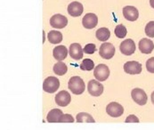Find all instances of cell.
I'll return each mask as SVG.
<instances>
[{"instance_id": "1", "label": "cell", "mask_w": 154, "mask_h": 130, "mask_svg": "<svg viewBox=\"0 0 154 130\" xmlns=\"http://www.w3.org/2000/svg\"><path fill=\"white\" fill-rule=\"evenodd\" d=\"M69 89L77 95H79L81 94L84 93L85 91V82L83 81V79L79 77V76H75L69 79Z\"/></svg>"}, {"instance_id": "2", "label": "cell", "mask_w": 154, "mask_h": 130, "mask_svg": "<svg viewBox=\"0 0 154 130\" xmlns=\"http://www.w3.org/2000/svg\"><path fill=\"white\" fill-rule=\"evenodd\" d=\"M60 87V81L55 77H48L45 79L43 83V89L45 92L53 94L56 92Z\"/></svg>"}, {"instance_id": "3", "label": "cell", "mask_w": 154, "mask_h": 130, "mask_svg": "<svg viewBox=\"0 0 154 130\" xmlns=\"http://www.w3.org/2000/svg\"><path fill=\"white\" fill-rule=\"evenodd\" d=\"M94 76L98 81H105L110 76V70L105 64H98L94 68Z\"/></svg>"}, {"instance_id": "4", "label": "cell", "mask_w": 154, "mask_h": 130, "mask_svg": "<svg viewBox=\"0 0 154 130\" xmlns=\"http://www.w3.org/2000/svg\"><path fill=\"white\" fill-rule=\"evenodd\" d=\"M99 54L102 58L110 60L115 54V47L112 44L103 43L101 45L99 49Z\"/></svg>"}, {"instance_id": "5", "label": "cell", "mask_w": 154, "mask_h": 130, "mask_svg": "<svg viewBox=\"0 0 154 130\" xmlns=\"http://www.w3.org/2000/svg\"><path fill=\"white\" fill-rule=\"evenodd\" d=\"M131 96H132L133 100L139 105H144V104H146V103L148 101L146 93L141 88L133 89L131 92Z\"/></svg>"}, {"instance_id": "6", "label": "cell", "mask_w": 154, "mask_h": 130, "mask_svg": "<svg viewBox=\"0 0 154 130\" xmlns=\"http://www.w3.org/2000/svg\"><path fill=\"white\" fill-rule=\"evenodd\" d=\"M103 86L97 81V79H92L88 82V93L92 96H100L103 93Z\"/></svg>"}, {"instance_id": "7", "label": "cell", "mask_w": 154, "mask_h": 130, "mask_svg": "<svg viewBox=\"0 0 154 130\" xmlns=\"http://www.w3.org/2000/svg\"><path fill=\"white\" fill-rule=\"evenodd\" d=\"M106 112L110 115V117L118 118V117H120L124 113V108L119 104L113 102L107 105Z\"/></svg>"}, {"instance_id": "8", "label": "cell", "mask_w": 154, "mask_h": 130, "mask_svg": "<svg viewBox=\"0 0 154 130\" xmlns=\"http://www.w3.org/2000/svg\"><path fill=\"white\" fill-rule=\"evenodd\" d=\"M67 11H68V14L70 16H72V17H79V16H80L82 14V13L84 11V7H83L81 3L74 1V2L70 3L68 5Z\"/></svg>"}, {"instance_id": "9", "label": "cell", "mask_w": 154, "mask_h": 130, "mask_svg": "<svg viewBox=\"0 0 154 130\" xmlns=\"http://www.w3.org/2000/svg\"><path fill=\"white\" fill-rule=\"evenodd\" d=\"M50 24L54 29H63L68 24V19L62 14H54L50 19Z\"/></svg>"}, {"instance_id": "10", "label": "cell", "mask_w": 154, "mask_h": 130, "mask_svg": "<svg viewBox=\"0 0 154 130\" xmlns=\"http://www.w3.org/2000/svg\"><path fill=\"white\" fill-rule=\"evenodd\" d=\"M124 70L128 74L135 75L142 72V64L135 61H130L124 64Z\"/></svg>"}, {"instance_id": "11", "label": "cell", "mask_w": 154, "mask_h": 130, "mask_svg": "<svg viewBox=\"0 0 154 130\" xmlns=\"http://www.w3.org/2000/svg\"><path fill=\"white\" fill-rule=\"evenodd\" d=\"M120 52L125 55H132L135 51V44L132 39H128L121 42L119 46Z\"/></svg>"}, {"instance_id": "12", "label": "cell", "mask_w": 154, "mask_h": 130, "mask_svg": "<svg viewBox=\"0 0 154 130\" xmlns=\"http://www.w3.org/2000/svg\"><path fill=\"white\" fill-rule=\"evenodd\" d=\"M123 15H124L125 19H127L128 21L134 22L139 17V12L134 6L128 5L123 8Z\"/></svg>"}, {"instance_id": "13", "label": "cell", "mask_w": 154, "mask_h": 130, "mask_svg": "<svg viewBox=\"0 0 154 130\" xmlns=\"http://www.w3.org/2000/svg\"><path fill=\"white\" fill-rule=\"evenodd\" d=\"M70 100H71L70 94L65 90L61 91L55 95V103L57 105L61 107H65L68 104H69Z\"/></svg>"}, {"instance_id": "14", "label": "cell", "mask_w": 154, "mask_h": 130, "mask_svg": "<svg viewBox=\"0 0 154 130\" xmlns=\"http://www.w3.org/2000/svg\"><path fill=\"white\" fill-rule=\"evenodd\" d=\"M69 55L72 59L79 61V60L82 59L84 50L82 49V46L79 44L74 43L70 45L69 49Z\"/></svg>"}, {"instance_id": "15", "label": "cell", "mask_w": 154, "mask_h": 130, "mask_svg": "<svg viewBox=\"0 0 154 130\" xmlns=\"http://www.w3.org/2000/svg\"><path fill=\"white\" fill-rule=\"evenodd\" d=\"M82 24L86 29H91L96 27V25L98 24V18L96 14H92V13L87 14L82 19Z\"/></svg>"}, {"instance_id": "16", "label": "cell", "mask_w": 154, "mask_h": 130, "mask_svg": "<svg viewBox=\"0 0 154 130\" xmlns=\"http://www.w3.org/2000/svg\"><path fill=\"white\" fill-rule=\"evenodd\" d=\"M138 47L139 50L141 51V53L143 54H151L154 49V44L151 39H143L139 41L138 44Z\"/></svg>"}, {"instance_id": "17", "label": "cell", "mask_w": 154, "mask_h": 130, "mask_svg": "<svg viewBox=\"0 0 154 130\" xmlns=\"http://www.w3.org/2000/svg\"><path fill=\"white\" fill-rule=\"evenodd\" d=\"M53 55L55 60L62 62L63 61L68 55V49L65 45H58L53 51Z\"/></svg>"}, {"instance_id": "18", "label": "cell", "mask_w": 154, "mask_h": 130, "mask_svg": "<svg viewBox=\"0 0 154 130\" xmlns=\"http://www.w3.org/2000/svg\"><path fill=\"white\" fill-rule=\"evenodd\" d=\"M63 111L60 109H53L51 110L47 116H46V120L49 123H54V122H59L60 117L63 115Z\"/></svg>"}, {"instance_id": "19", "label": "cell", "mask_w": 154, "mask_h": 130, "mask_svg": "<svg viewBox=\"0 0 154 130\" xmlns=\"http://www.w3.org/2000/svg\"><path fill=\"white\" fill-rule=\"evenodd\" d=\"M49 42L52 44H59L63 40V34L58 30H51L47 35Z\"/></svg>"}, {"instance_id": "20", "label": "cell", "mask_w": 154, "mask_h": 130, "mask_svg": "<svg viewBox=\"0 0 154 130\" xmlns=\"http://www.w3.org/2000/svg\"><path fill=\"white\" fill-rule=\"evenodd\" d=\"M95 36H96L98 40H100L102 42H104V41H107L110 39V31L109 30V29H107V28H101V29H98L96 30Z\"/></svg>"}, {"instance_id": "21", "label": "cell", "mask_w": 154, "mask_h": 130, "mask_svg": "<svg viewBox=\"0 0 154 130\" xmlns=\"http://www.w3.org/2000/svg\"><path fill=\"white\" fill-rule=\"evenodd\" d=\"M68 70V67L63 62H58L57 63L54 65V72L58 76L64 75Z\"/></svg>"}, {"instance_id": "22", "label": "cell", "mask_w": 154, "mask_h": 130, "mask_svg": "<svg viewBox=\"0 0 154 130\" xmlns=\"http://www.w3.org/2000/svg\"><path fill=\"white\" fill-rule=\"evenodd\" d=\"M76 119H77V122H79V123H82V122L94 123L95 122L94 119V118L90 114L86 113V112H80V113H79L77 115V117H76Z\"/></svg>"}, {"instance_id": "23", "label": "cell", "mask_w": 154, "mask_h": 130, "mask_svg": "<svg viewBox=\"0 0 154 130\" xmlns=\"http://www.w3.org/2000/svg\"><path fill=\"white\" fill-rule=\"evenodd\" d=\"M115 35L119 38V39H124L127 36L128 30L127 28L123 25V24H119L116 28H115Z\"/></svg>"}, {"instance_id": "24", "label": "cell", "mask_w": 154, "mask_h": 130, "mask_svg": "<svg viewBox=\"0 0 154 130\" xmlns=\"http://www.w3.org/2000/svg\"><path fill=\"white\" fill-rule=\"evenodd\" d=\"M94 68V63L91 59H84L80 64V69L82 70H92Z\"/></svg>"}, {"instance_id": "25", "label": "cell", "mask_w": 154, "mask_h": 130, "mask_svg": "<svg viewBox=\"0 0 154 130\" xmlns=\"http://www.w3.org/2000/svg\"><path fill=\"white\" fill-rule=\"evenodd\" d=\"M145 34L150 38H154V21L149 22L146 24Z\"/></svg>"}, {"instance_id": "26", "label": "cell", "mask_w": 154, "mask_h": 130, "mask_svg": "<svg viewBox=\"0 0 154 130\" xmlns=\"http://www.w3.org/2000/svg\"><path fill=\"white\" fill-rule=\"evenodd\" d=\"M59 122L62 123H73L74 122V119L70 114H63L60 119H59Z\"/></svg>"}, {"instance_id": "27", "label": "cell", "mask_w": 154, "mask_h": 130, "mask_svg": "<svg viewBox=\"0 0 154 130\" xmlns=\"http://www.w3.org/2000/svg\"><path fill=\"white\" fill-rule=\"evenodd\" d=\"M83 50H84V53L88 54H92L96 51V45L94 44L89 43L86 45V46L83 48Z\"/></svg>"}, {"instance_id": "28", "label": "cell", "mask_w": 154, "mask_h": 130, "mask_svg": "<svg viewBox=\"0 0 154 130\" xmlns=\"http://www.w3.org/2000/svg\"><path fill=\"white\" fill-rule=\"evenodd\" d=\"M145 65H146V69L149 72L154 73V57H152L149 60H147Z\"/></svg>"}, {"instance_id": "29", "label": "cell", "mask_w": 154, "mask_h": 130, "mask_svg": "<svg viewBox=\"0 0 154 130\" xmlns=\"http://www.w3.org/2000/svg\"><path fill=\"white\" fill-rule=\"evenodd\" d=\"M126 123H130V122H134V123H139V119L134 116V115H129L127 119H126Z\"/></svg>"}, {"instance_id": "30", "label": "cell", "mask_w": 154, "mask_h": 130, "mask_svg": "<svg viewBox=\"0 0 154 130\" xmlns=\"http://www.w3.org/2000/svg\"><path fill=\"white\" fill-rule=\"evenodd\" d=\"M150 5L152 8H154V0H150Z\"/></svg>"}, {"instance_id": "31", "label": "cell", "mask_w": 154, "mask_h": 130, "mask_svg": "<svg viewBox=\"0 0 154 130\" xmlns=\"http://www.w3.org/2000/svg\"><path fill=\"white\" fill-rule=\"evenodd\" d=\"M152 103L154 104V91L152 93Z\"/></svg>"}]
</instances>
